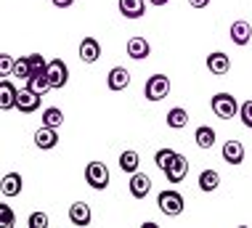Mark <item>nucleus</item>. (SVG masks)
I'll return each mask as SVG.
<instances>
[{"label": "nucleus", "instance_id": "26", "mask_svg": "<svg viewBox=\"0 0 252 228\" xmlns=\"http://www.w3.org/2000/svg\"><path fill=\"white\" fill-rule=\"evenodd\" d=\"M175 154H178V151H173V149H159V151L154 154V162H157V167H159L162 172H165V167H167V164L175 160Z\"/></svg>", "mask_w": 252, "mask_h": 228}, {"label": "nucleus", "instance_id": "23", "mask_svg": "<svg viewBox=\"0 0 252 228\" xmlns=\"http://www.w3.org/2000/svg\"><path fill=\"white\" fill-rule=\"evenodd\" d=\"M27 88H30V91H35L37 96H45L53 85H51L48 74H32V77L27 80Z\"/></svg>", "mask_w": 252, "mask_h": 228}, {"label": "nucleus", "instance_id": "27", "mask_svg": "<svg viewBox=\"0 0 252 228\" xmlns=\"http://www.w3.org/2000/svg\"><path fill=\"white\" fill-rule=\"evenodd\" d=\"M27 59H30L32 74H45V69H48V59L40 56V53H32V56H27ZM32 74H30V77H32Z\"/></svg>", "mask_w": 252, "mask_h": 228}, {"label": "nucleus", "instance_id": "15", "mask_svg": "<svg viewBox=\"0 0 252 228\" xmlns=\"http://www.w3.org/2000/svg\"><path fill=\"white\" fill-rule=\"evenodd\" d=\"M91 207H88L85 202H74L69 207V220L72 226H91Z\"/></svg>", "mask_w": 252, "mask_h": 228}, {"label": "nucleus", "instance_id": "24", "mask_svg": "<svg viewBox=\"0 0 252 228\" xmlns=\"http://www.w3.org/2000/svg\"><path fill=\"white\" fill-rule=\"evenodd\" d=\"M220 186V172L218 170H204L199 175V189L202 191H215Z\"/></svg>", "mask_w": 252, "mask_h": 228}, {"label": "nucleus", "instance_id": "22", "mask_svg": "<svg viewBox=\"0 0 252 228\" xmlns=\"http://www.w3.org/2000/svg\"><path fill=\"white\" fill-rule=\"evenodd\" d=\"M22 194V175L19 172H8L3 178V196H16Z\"/></svg>", "mask_w": 252, "mask_h": 228}, {"label": "nucleus", "instance_id": "25", "mask_svg": "<svg viewBox=\"0 0 252 228\" xmlns=\"http://www.w3.org/2000/svg\"><path fill=\"white\" fill-rule=\"evenodd\" d=\"M61 122H64V112L61 109H56V106H51V109H45L43 112V125L45 128H61Z\"/></svg>", "mask_w": 252, "mask_h": 228}, {"label": "nucleus", "instance_id": "31", "mask_svg": "<svg viewBox=\"0 0 252 228\" xmlns=\"http://www.w3.org/2000/svg\"><path fill=\"white\" fill-rule=\"evenodd\" d=\"M30 228H48V215H45V212H32Z\"/></svg>", "mask_w": 252, "mask_h": 228}, {"label": "nucleus", "instance_id": "21", "mask_svg": "<svg viewBox=\"0 0 252 228\" xmlns=\"http://www.w3.org/2000/svg\"><path fill=\"white\" fill-rule=\"evenodd\" d=\"M138 164H141V157L138 151H122L120 154V170L122 172H138Z\"/></svg>", "mask_w": 252, "mask_h": 228}, {"label": "nucleus", "instance_id": "12", "mask_svg": "<svg viewBox=\"0 0 252 228\" xmlns=\"http://www.w3.org/2000/svg\"><path fill=\"white\" fill-rule=\"evenodd\" d=\"M56 143H59V133H56V128H40L37 133H35V146L37 149H43V151H51V149H56Z\"/></svg>", "mask_w": 252, "mask_h": 228}, {"label": "nucleus", "instance_id": "1", "mask_svg": "<svg viewBox=\"0 0 252 228\" xmlns=\"http://www.w3.org/2000/svg\"><path fill=\"white\" fill-rule=\"evenodd\" d=\"M210 106H213V112L220 117V120H231V117L239 114V103L231 93H215L213 101H210Z\"/></svg>", "mask_w": 252, "mask_h": 228}, {"label": "nucleus", "instance_id": "32", "mask_svg": "<svg viewBox=\"0 0 252 228\" xmlns=\"http://www.w3.org/2000/svg\"><path fill=\"white\" fill-rule=\"evenodd\" d=\"M0 218H3V226H13V212L8 204H0Z\"/></svg>", "mask_w": 252, "mask_h": 228}, {"label": "nucleus", "instance_id": "29", "mask_svg": "<svg viewBox=\"0 0 252 228\" xmlns=\"http://www.w3.org/2000/svg\"><path fill=\"white\" fill-rule=\"evenodd\" d=\"M239 120H242L244 128L252 130V101H244L242 106H239Z\"/></svg>", "mask_w": 252, "mask_h": 228}, {"label": "nucleus", "instance_id": "8", "mask_svg": "<svg viewBox=\"0 0 252 228\" xmlns=\"http://www.w3.org/2000/svg\"><path fill=\"white\" fill-rule=\"evenodd\" d=\"M106 85H109V91H125V88L130 85V72H127L125 66H114V69H109V74H106Z\"/></svg>", "mask_w": 252, "mask_h": 228}, {"label": "nucleus", "instance_id": "3", "mask_svg": "<svg viewBox=\"0 0 252 228\" xmlns=\"http://www.w3.org/2000/svg\"><path fill=\"white\" fill-rule=\"evenodd\" d=\"M144 93H146L149 101H162V98H167V93H170V80L165 77V74H152V77L146 80V85H144Z\"/></svg>", "mask_w": 252, "mask_h": 228}, {"label": "nucleus", "instance_id": "33", "mask_svg": "<svg viewBox=\"0 0 252 228\" xmlns=\"http://www.w3.org/2000/svg\"><path fill=\"white\" fill-rule=\"evenodd\" d=\"M189 5H191V8H207L210 0H189Z\"/></svg>", "mask_w": 252, "mask_h": 228}, {"label": "nucleus", "instance_id": "30", "mask_svg": "<svg viewBox=\"0 0 252 228\" xmlns=\"http://www.w3.org/2000/svg\"><path fill=\"white\" fill-rule=\"evenodd\" d=\"M13 66H16V61H13L8 53H3V56H0V74H3V77H11Z\"/></svg>", "mask_w": 252, "mask_h": 228}, {"label": "nucleus", "instance_id": "13", "mask_svg": "<svg viewBox=\"0 0 252 228\" xmlns=\"http://www.w3.org/2000/svg\"><path fill=\"white\" fill-rule=\"evenodd\" d=\"M231 40H234V45H250V37H252V27L250 22H244V19H239V22L231 24Z\"/></svg>", "mask_w": 252, "mask_h": 228}, {"label": "nucleus", "instance_id": "16", "mask_svg": "<svg viewBox=\"0 0 252 228\" xmlns=\"http://www.w3.org/2000/svg\"><path fill=\"white\" fill-rule=\"evenodd\" d=\"M149 53H152V45L146 43L144 37H130L127 40V56L141 61V59H149Z\"/></svg>", "mask_w": 252, "mask_h": 228}, {"label": "nucleus", "instance_id": "9", "mask_svg": "<svg viewBox=\"0 0 252 228\" xmlns=\"http://www.w3.org/2000/svg\"><path fill=\"white\" fill-rule=\"evenodd\" d=\"M149 191H152V178L146 172H133L130 175V194L135 199H146Z\"/></svg>", "mask_w": 252, "mask_h": 228}, {"label": "nucleus", "instance_id": "35", "mask_svg": "<svg viewBox=\"0 0 252 228\" xmlns=\"http://www.w3.org/2000/svg\"><path fill=\"white\" fill-rule=\"evenodd\" d=\"M152 5H165V3H170V0H149Z\"/></svg>", "mask_w": 252, "mask_h": 228}, {"label": "nucleus", "instance_id": "11", "mask_svg": "<svg viewBox=\"0 0 252 228\" xmlns=\"http://www.w3.org/2000/svg\"><path fill=\"white\" fill-rule=\"evenodd\" d=\"M80 59L85 61V64H93V61L101 59V43L96 37H83V43H80Z\"/></svg>", "mask_w": 252, "mask_h": 228}, {"label": "nucleus", "instance_id": "7", "mask_svg": "<svg viewBox=\"0 0 252 228\" xmlns=\"http://www.w3.org/2000/svg\"><path fill=\"white\" fill-rule=\"evenodd\" d=\"M186 172H189V160L183 154H175V160L165 167V178L170 183H181L186 178Z\"/></svg>", "mask_w": 252, "mask_h": 228}, {"label": "nucleus", "instance_id": "6", "mask_svg": "<svg viewBox=\"0 0 252 228\" xmlns=\"http://www.w3.org/2000/svg\"><path fill=\"white\" fill-rule=\"evenodd\" d=\"M40 101H43V96H37L35 91H30V88H19V96H16V109L22 114H32L37 112Z\"/></svg>", "mask_w": 252, "mask_h": 228}, {"label": "nucleus", "instance_id": "2", "mask_svg": "<svg viewBox=\"0 0 252 228\" xmlns=\"http://www.w3.org/2000/svg\"><path fill=\"white\" fill-rule=\"evenodd\" d=\"M157 204H159V210L165 212V215H170V218H178L183 212V196L178 194V191H173V189L162 191V194L157 196Z\"/></svg>", "mask_w": 252, "mask_h": 228}, {"label": "nucleus", "instance_id": "5", "mask_svg": "<svg viewBox=\"0 0 252 228\" xmlns=\"http://www.w3.org/2000/svg\"><path fill=\"white\" fill-rule=\"evenodd\" d=\"M45 74H48V80H51L53 88H64L66 82H69V66H66L61 59L48 61V69H45Z\"/></svg>", "mask_w": 252, "mask_h": 228}, {"label": "nucleus", "instance_id": "20", "mask_svg": "<svg viewBox=\"0 0 252 228\" xmlns=\"http://www.w3.org/2000/svg\"><path fill=\"white\" fill-rule=\"evenodd\" d=\"M194 141H196V146H199V149H213V146H215V130L207 128V125L196 128Z\"/></svg>", "mask_w": 252, "mask_h": 228}, {"label": "nucleus", "instance_id": "28", "mask_svg": "<svg viewBox=\"0 0 252 228\" xmlns=\"http://www.w3.org/2000/svg\"><path fill=\"white\" fill-rule=\"evenodd\" d=\"M30 74H32V69H30V59H16V66H13V77L16 80H30Z\"/></svg>", "mask_w": 252, "mask_h": 228}, {"label": "nucleus", "instance_id": "14", "mask_svg": "<svg viewBox=\"0 0 252 228\" xmlns=\"http://www.w3.org/2000/svg\"><path fill=\"white\" fill-rule=\"evenodd\" d=\"M207 69L215 74V77H220V74H228V69H231V59L226 56V53L215 51V53H210V56H207Z\"/></svg>", "mask_w": 252, "mask_h": 228}, {"label": "nucleus", "instance_id": "19", "mask_svg": "<svg viewBox=\"0 0 252 228\" xmlns=\"http://www.w3.org/2000/svg\"><path fill=\"white\" fill-rule=\"evenodd\" d=\"M167 125L173 128V130H181V128H186L189 125V112L183 106H173L167 112Z\"/></svg>", "mask_w": 252, "mask_h": 228}, {"label": "nucleus", "instance_id": "10", "mask_svg": "<svg viewBox=\"0 0 252 228\" xmlns=\"http://www.w3.org/2000/svg\"><path fill=\"white\" fill-rule=\"evenodd\" d=\"M16 96H19V91L8 77L0 80V109H3V112H8V109L16 106Z\"/></svg>", "mask_w": 252, "mask_h": 228}, {"label": "nucleus", "instance_id": "18", "mask_svg": "<svg viewBox=\"0 0 252 228\" xmlns=\"http://www.w3.org/2000/svg\"><path fill=\"white\" fill-rule=\"evenodd\" d=\"M120 13L125 19H141L146 13L144 0H120Z\"/></svg>", "mask_w": 252, "mask_h": 228}, {"label": "nucleus", "instance_id": "17", "mask_svg": "<svg viewBox=\"0 0 252 228\" xmlns=\"http://www.w3.org/2000/svg\"><path fill=\"white\" fill-rule=\"evenodd\" d=\"M223 160L228 164H242L244 162V146L239 141H226L223 143Z\"/></svg>", "mask_w": 252, "mask_h": 228}, {"label": "nucleus", "instance_id": "34", "mask_svg": "<svg viewBox=\"0 0 252 228\" xmlns=\"http://www.w3.org/2000/svg\"><path fill=\"white\" fill-rule=\"evenodd\" d=\"M53 5H56V8H69V5L74 3V0H51Z\"/></svg>", "mask_w": 252, "mask_h": 228}, {"label": "nucleus", "instance_id": "4", "mask_svg": "<svg viewBox=\"0 0 252 228\" xmlns=\"http://www.w3.org/2000/svg\"><path fill=\"white\" fill-rule=\"evenodd\" d=\"M85 181L93 186L96 191H104L109 186V167L104 162H88L85 167Z\"/></svg>", "mask_w": 252, "mask_h": 228}]
</instances>
